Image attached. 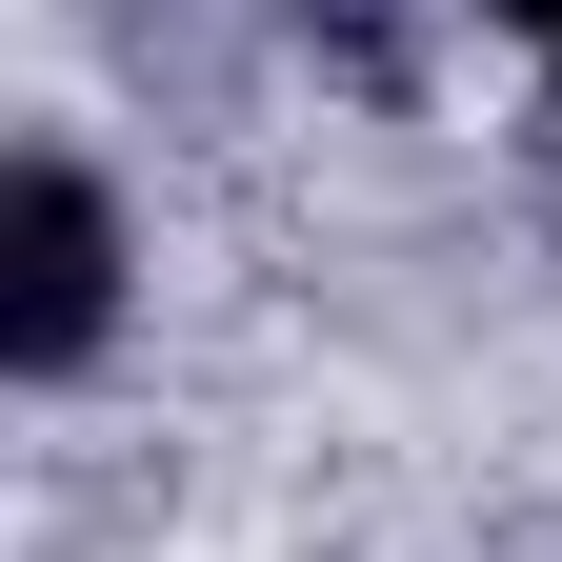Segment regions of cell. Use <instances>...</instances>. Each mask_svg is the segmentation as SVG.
Listing matches in <instances>:
<instances>
[{"label": "cell", "mask_w": 562, "mask_h": 562, "mask_svg": "<svg viewBox=\"0 0 562 562\" xmlns=\"http://www.w3.org/2000/svg\"><path fill=\"white\" fill-rule=\"evenodd\" d=\"M101 322H121V201L81 161H21V181H0V362H21V382H81Z\"/></svg>", "instance_id": "obj_1"}, {"label": "cell", "mask_w": 562, "mask_h": 562, "mask_svg": "<svg viewBox=\"0 0 562 562\" xmlns=\"http://www.w3.org/2000/svg\"><path fill=\"white\" fill-rule=\"evenodd\" d=\"M482 21H503V41L542 60V81H562V0H482Z\"/></svg>", "instance_id": "obj_2"}]
</instances>
